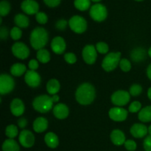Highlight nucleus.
Listing matches in <instances>:
<instances>
[{
	"mask_svg": "<svg viewBox=\"0 0 151 151\" xmlns=\"http://www.w3.org/2000/svg\"><path fill=\"white\" fill-rule=\"evenodd\" d=\"M95 98V88L89 83L81 84L76 90L75 99L78 103L83 106L89 105Z\"/></svg>",
	"mask_w": 151,
	"mask_h": 151,
	"instance_id": "nucleus-1",
	"label": "nucleus"
},
{
	"mask_svg": "<svg viewBox=\"0 0 151 151\" xmlns=\"http://www.w3.org/2000/svg\"><path fill=\"white\" fill-rule=\"evenodd\" d=\"M48 32L44 27H35L30 34L29 41L32 48L40 50L44 48L48 42Z\"/></svg>",
	"mask_w": 151,
	"mask_h": 151,
	"instance_id": "nucleus-2",
	"label": "nucleus"
},
{
	"mask_svg": "<svg viewBox=\"0 0 151 151\" xmlns=\"http://www.w3.org/2000/svg\"><path fill=\"white\" fill-rule=\"evenodd\" d=\"M10 35L13 40L17 41V40L20 39L21 37H22V29L19 27H14L12 28L11 30H10Z\"/></svg>",
	"mask_w": 151,
	"mask_h": 151,
	"instance_id": "nucleus-32",
	"label": "nucleus"
},
{
	"mask_svg": "<svg viewBox=\"0 0 151 151\" xmlns=\"http://www.w3.org/2000/svg\"><path fill=\"white\" fill-rule=\"evenodd\" d=\"M51 48L53 52L57 55H61L64 52L66 48L65 40L62 37L57 36L52 39L51 42Z\"/></svg>",
	"mask_w": 151,
	"mask_h": 151,
	"instance_id": "nucleus-15",
	"label": "nucleus"
},
{
	"mask_svg": "<svg viewBox=\"0 0 151 151\" xmlns=\"http://www.w3.org/2000/svg\"><path fill=\"white\" fill-rule=\"evenodd\" d=\"M14 22L16 27L19 28H27L29 24V20L28 17L22 13H19L15 16Z\"/></svg>",
	"mask_w": 151,
	"mask_h": 151,
	"instance_id": "nucleus-22",
	"label": "nucleus"
},
{
	"mask_svg": "<svg viewBox=\"0 0 151 151\" xmlns=\"http://www.w3.org/2000/svg\"><path fill=\"white\" fill-rule=\"evenodd\" d=\"M143 147L145 151H151V136H147L144 140Z\"/></svg>",
	"mask_w": 151,
	"mask_h": 151,
	"instance_id": "nucleus-41",
	"label": "nucleus"
},
{
	"mask_svg": "<svg viewBox=\"0 0 151 151\" xmlns=\"http://www.w3.org/2000/svg\"><path fill=\"white\" fill-rule=\"evenodd\" d=\"M91 1H94V2H99V1H100L101 0H91Z\"/></svg>",
	"mask_w": 151,
	"mask_h": 151,
	"instance_id": "nucleus-51",
	"label": "nucleus"
},
{
	"mask_svg": "<svg viewBox=\"0 0 151 151\" xmlns=\"http://www.w3.org/2000/svg\"><path fill=\"white\" fill-rule=\"evenodd\" d=\"M68 24H69V22H66L65 19H60V20H58L56 22L55 27L59 30H63L64 29H66Z\"/></svg>",
	"mask_w": 151,
	"mask_h": 151,
	"instance_id": "nucleus-40",
	"label": "nucleus"
},
{
	"mask_svg": "<svg viewBox=\"0 0 151 151\" xmlns=\"http://www.w3.org/2000/svg\"><path fill=\"white\" fill-rule=\"evenodd\" d=\"M142 109V104L139 101H134L130 105L128 110L131 113H137V112H139Z\"/></svg>",
	"mask_w": 151,
	"mask_h": 151,
	"instance_id": "nucleus-37",
	"label": "nucleus"
},
{
	"mask_svg": "<svg viewBox=\"0 0 151 151\" xmlns=\"http://www.w3.org/2000/svg\"><path fill=\"white\" fill-rule=\"evenodd\" d=\"M128 111L125 109L121 107L111 108L109 110V117L114 121L116 122H122L125 121L128 117Z\"/></svg>",
	"mask_w": 151,
	"mask_h": 151,
	"instance_id": "nucleus-12",
	"label": "nucleus"
},
{
	"mask_svg": "<svg viewBox=\"0 0 151 151\" xmlns=\"http://www.w3.org/2000/svg\"><path fill=\"white\" fill-rule=\"evenodd\" d=\"M74 5L75 8L81 11H85L90 7L91 5V0H75Z\"/></svg>",
	"mask_w": 151,
	"mask_h": 151,
	"instance_id": "nucleus-29",
	"label": "nucleus"
},
{
	"mask_svg": "<svg viewBox=\"0 0 151 151\" xmlns=\"http://www.w3.org/2000/svg\"><path fill=\"white\" fill-rule=\"evenodd\" d=\"M53 101L52 100V97L48 95H40L35 97L32 102L33 109L40 113H47L50 111L53 106Z\"/></svg>",
	"mask_w": 151,
	"mask_h": 151,
	"instance_id": "nucleus-3",
	"label": "nucleus"
},
{
	"mask_svg": "<svg viewBox=\"0 0 151 151\" xmlns=\"http://www.w3.org/2000/svg\"><path fill=\"white\" fill-rule=\"evenodd\" d=\"M147 97H148V98L150 99L151 101V87H150L148 90H147Z\"/></svg>",
	"mask_w": 151,
	"mask_h": 151,
	"instance_id": "nucleus-48",
	"label": "nucleus"
},
{
	"mask_svg": "<svg viewBox=\"0 0 151 151\" xmlns=\"http://www.w3.org/2000/svg\"><path fill=\"white\" fill-rule=\"evenodd\" d=\"M18 125H19V128H24L27 126V119L25 118L22 117L20 119H19V120H18Z\"/></svg>",
	"mask_w": 151,
	"mask_h": 151,
	"instance_id": "nucleus-45",
	"label": "nucleus"
},
{
	"mask_svg": "<svg viewBox=\"0 0 151 151\" xmlns=\"http://www.w3.org/2000/svg\"><path fill=\"white\" fill-rule=\"evenodd\" d=\"M97 52L96 47L94 46L91 45V44H88V45L85 46L82 51V56L84 61L87 64H94L97 58Z\"/></svg>",
	"mask_w": 151,
	"mask_h": 151,
	"instance_id": "nucleus-9",
	"label": "nucleus"
},
{
	"mask_svg": "<svg viewBox=\"0 0 151 151\" xmlns=\"http://www.w3.org/2000/svg\"><path fill=\"white\" fill-rule=\"evenodd\" d=\"M48 128V121L46 118H36L33 122V130L36 133H42L45 131Z\"/></svg>",
	"mask_w": 151,
	"mask_h": 151,
	"instance_id": "nucleus-20",
	"label": "nucleus"
},
{
	"mask_svg": "<svg viewBox=\"0 0 151 151\" xmlns=\"http://www.w3.org/2000/svg\"><path fill=\"white\" fill-rule=\"evenodd\" d=\"M111 140L112 143L116 146H121L125 144V134L121 130L115 129L112 131L111 133Z\"/></svg>",
	"mask_w": 151,
	"mask_h": 151,
	"instance_id": "nucleus-19",
	"label": "nucleus"
},
{
	"mask_svg": "<svg viewBox=\"0 0 151 151\" xmlns=\"http://www.w3.org/2000/svg\"><path fill=\"white\" fill-rule=\"evenodd\" d=\"M28 66H29L30 70H36L38 68V62L36 60H35V59H32V60H30L29 61Z\"/></svg>",
	"mask_w": 151,
	"mask_h": 151,
	"instance_id": "nucleus-44",
	"label": "nucleus"
},
{
	"mask_svg": "<svg viewBox=\"0 0 151 151\" xmlns=\"http://www.w3.org/2000/svg\"><path fill=\"white\" fill-rule=\"evenodd\" d=\"M119 67L123 72H129L131 69V63L130 60H128L126 58H122L120 60L119 62Z\"/></svg>",
	"mask_w": 151,
	"mask_h": 151,
	"instance_id": "nucleus-35",
	"label": "nucleus"
},
{
	"mask_svg": "<svg viewBox=\"0 0 151 151\" xmlns=\"http://www.w3.org/2000/svg\"><path fill=\"white\" fill-rule=\"evenodd\" d=\"M121 52H110L106 55L102 62V67L106 72H111L114 70L120 62Z\"/></svg>",
	"mask_w": 151,
	"mask_h": 151,
	"instance_id": "nucleus-4",
	"label": "nucleus"
},
{
	"mask_svg": "<svg viewBox=\"0 0 151 151\" xmlns=\"http://www.w3.org/2000/svg\"><path fill=\"white\" fill-rule=\"evenodd\" d=\"M59 99H60V97H59V96L58 94H54L52 97V100L53 103H57V102H58Z\"/></svg>",
	"mask_w": 151,
	"mask_h": 151,
	"instance_id": "nucleus-47",
	"label": "nucleus"
},
{
	"mask_svg": "<svg viewBox=\"0 0 151 151\" xmlns=\"http://www.w3.org/2000/svg\"><path fill=\"white\" fill-rule=\"evenodd\" d=\"M135 1H143V0H135Z\"/></svg>",
	"mask_w": 151,
	"mask_h": 151,
	"instance_id": "nucleus-52",
	"label": "nucleus"
},
{
	"mask_svg": "<svg viewBox=\"0 0 151 151\" xmlns=\"http://www.w3.org/2000/svg\"><path fill=\"white\" fill-rule=\"evenodd\" d=\"M147 76L151 81V63L147 66Z\"/></svg>",
	"mask_w": 151,
	"mask_h": 151,
	"instance_id": "nucleus-46",
	"label": "nucleus"
},
{
	"mask_svg": "<svg viewBox=\"0 0 151 151\" xmlns=\"http://www.w3.org/2000/svg\"><path fill=\"white\" fill-rule=\"evenodd\" d=\"M19 141L24 147L29 148L35 144V136L31 131L23 130L19 136Z\"/></svg>",
	"mask_w": 151,
	"mask_h": 151,
	"instance_id": "nucleus-11",
	"label": "nucleus"
},
{
	"mask_svg": "<svg viewBox=\"0 0 151 151\" xmlns=\"http://www.w3.org/2000/svg\"><path fill=\"white\" fill-rule=\"evenodd\" d=\"M14 87L13 78L7 74H1L0 76V94L1 95L9 94L13 91Z\"/></svg>",
	"mask_w": 151,
	"mask_h": 151,
	"instance_id": "nucleus-7",
	"label": "nucleus"
},
{
	"mask_svg": "<svg viewBox=\"0 0 151 151\" xmlns=\"http://www.w3.org/2000/svg\"><path fill=\"white\" fill-rule=\"evenodd\" d=\"M46 5L50 7H55L60 4L61 0H44Z\"/></svg>",
	"mask_w": 151,
	"mask_h": 151,
	"instance_id": "nucleus-42",
	"label": "nucleus"
},
{
	"mask_svg": "<svg viewBox=\"0 0 151 151\" xmlns=\"http://www.w3.org/2000/svg\"><path fill=\"white\" fill-rule=\"evenodd\" d=\"M24 81L29 86L36 88L41 83V77L35 71L27 70L25 74Z\"/></svg>",
	"mask_w": 151,
	"mask_h": 151,
	"instance_id": "nucleus-14",
	"label": "nucleus"
},
{
	"mask_svg": "<svg viewBox=\"0 0 151 151\" xmlns=\"http://www.w3.org/2000/svg\"><path fill=\"white\" fill-rule=\"evenodd\" d=\"M10 9H11V6L9 3L8 1L7 0H2L0 2V15L1 17L5 16L10 13Z\"/></svg>",
	"mask_w": 151,
	"mask_h": 151,
	"instance_id": "nucleus-30",
	"label": "nucleus"
},
{
	"mask_svg": "<svg viewBox=\"0 0 151 151\" xmlns=\"http://www.w3.org/2000/svg\"><path fill=\"white\" fill-rule=\"evenodd\" d=\"M69 26L72 31L78 34L83 33L87 29L86 20L81 16H74L69 19Z\"/></svg>",
	"mask_w": 151,
	"mask_h": 151,
	"instance_id": "nucleus-6",
	"label": "nucleus"
},
{
	"mask_svg": "<svg viewBox=\"0 0 151 151\" xmlns=\"http://www.w3.org/2000/svg\"><path fill=\"white\" fill-rule=\"evenodd\" d=\"M10 111L14 116H20L24 112V104L19 98H15L10 103Z\"/></svg>",
	"mask_w": 151,
	"mask_h": 151,
	"instance_id": "nucleus-16",
	"label": "nucleus"
},
{
	"mask_svg": "<svg viewBox=\"0 0 151 151\" xmlns=\"http://www.w3.org/2000/svg\"><path fill=\"white\" fill-rule=\"evenodd\" d=\"M147 54H148V55L151 58V47L149 48L148 51H147Z\"/></svg>",
	"mask_w": 151,
	"mask_h": 151,
	"instance_id": "nucleus-49",
	"label": "nucleus"
},
{
	"mask_svg": "<svg viewBox=\"0 0 151 151\" xmlns=\"http://www.w3.org/2000/svg\"><path fill=\"white\" fill-rule=\"evenodd\" d=\"M69 111L67 106L63 103H58L53 108V114L57 119H64L69 116Z\"/></svg>",
	"mask_w": 151,
	"mask_h": 151,
	"instance_id": "nucleus-18",
	"label": "nucleus"
},
{
	"mask_svg": "<svg viewBox=\"0 0 151 151\" xmlns=\"http://www.w3.org/2000/svg\"><path fill=\"white\" fill-rule=\"evenodd\" d=\"M146 56V51L143 48L134 49L131 52V57L132 60L135 62H140L145 60Z\"/></svg>",
	"mask_w": 151,
	"mask_h": 151,
	"instance_id": "nucleus-27",
	"label": "nucleus"
},
{
	"mask_svg": "<svg viewBox=\"0 0 151 151\" xmlns=\"http://www.w3.org/2000/svg\"><path fill=\"white\" fill-rule=\"evenodd\" d=\"M64 60L69 64H74L77 61V58L74 53L68 52L65 54Z\"/></svg>",
	"mask_w": 151,
	"mask_h": 151,
	"instance_id": "nucleus-39",
	"label": "nucleus"
},
{
	"mask_svg": "<svg viewBox=\"0 0 151 151\" xmlns=\"http://www.w3.org/2000/svg\"><path fill=\"white\" fill-rule=\"evenodd\" d=\"M96 50L100 54H107L109 48V45L105 42H98L95 46Z\"/></svg>",
	"mask_w": 151,
	"mask_h": 151,
	"instance_id": "nucleus-34",
	"label": "nucleus"
},
{
	"mask_svg": "<svg viewBox=\"0 0 151 151\" xmlns=\"http://www.w3.org/2000/svg\"><path fill=\"white\" fill-rule=\"evenodd\" d=\"M44 142L46 145L50 148H56L59 145V139L58 136L52 132H49L44 137Z\"/></svg>",
	"mask_w": 151,
	"mask_h": 151,
	"instance_id": "nucleus-21",
	"label": "nucleus"
},
{
	"mask_svg": "<svg viewBox=\"0 0 151 151\" xmlns=\"http://www.w3.org/2000/svg\"><path fill=\"white\" fill-rule=\"evenodd\" d=\"M35 19L38 23L41 24H45L48 21V17H47V15L44 12H38L35 15Z\"/></svg>",
	"mask_w": 151,
	"mask_h": 151,
	"instance_id": "nucleus-36",
	"label": "nucleus"
},
{
	"mask_svg": "<svg viewBox=\"0 0 151 151\" xmlns=\"http://www.w3.org/2000/svg\"><path fill=\"white\" fill-rule=\"evenodd\" d=\"M19 134L18 128L15 125H10L6 128L5 129V135L9 139H14L17 137Z\"/></svg>",
	"mask_w": 151,
	"mask_h": 151,
	"instance_id": "nucleus-31",
	"label": "nucleus"
},
{
	"mask_svg": "<svg viewBox=\"0 0 151 151\" xmlns=\"http://www.w3.org/2000/svg\"><path fill=\"white\" fill-rule=\"evenodd\" d=\"M142 91V87L139 84H134L130 87L129 93L131 95L134 96V97H137L139 95Z\"/></svg>",
	"mask_w": 151,
	"mask_h": 151,
	"instance_id": "nucleus-33",
	"label": "nucleus"
},
{
	"mask_svg": "<svg viewBox=\"0 0 151 151\" xmlns=\"http://www.w3.org/2000/svg\"><path fill=\"white\" fill-rule=\"evenodd\" d=\"M89 15L93 20L96 22H103L107 18L108 11L106 6L100 3H97L92 5L90 8Z\"/></svg>",
	"mask_w": 151,
	"mask_h": 151,
	"instance_id": "nucleus-5",
	"label": "nucleus"
},
{
	"mask_svg": "<svg viewBox=\"0 0 151 151\" xmlns=\"http://www.w3.org/2000/svg\"><path fill=\"white\" fill-rule=\"evenodd\" d=\"M2 151H20V147L13 139H8L3 142Z\"/></svg>",
	"mask_w": 151,
	"mask_h": 151,
	"instance_id": "nucleus-24",
	"label": "nucleus"
},
{
	"mask_svg": "<svg viewBox=\"0 0 151 151\" xmlns=\"http://www.w3.org/2000/svg\"><path fill=\"white\" fill-rule=\"evenodd\" d=\"M12 52L15 57L19 59H27L29 55V49L22 42H16L12 46Z\"/></svg>",
	"mask_w": 151,
	"mask_h": 151,
	"instance_id": "nucleus-10",
	"label": "nucleus"
},
{
	"mask_svg": "<svg viewBox=\"0 0 151 151\" xmlns=\"http://www.w3.org/2000/svg\"><path fill=\"white\" fill-rule=\"evenodd\" d=\"M139 119L142 122H151V106H146L141 109L138 114Z\"/></svg>",
	"mask_w": 151,
	"mask_h": 151,
	"instance_id": "nucleus-26",
	"label": "nucleus"
},
{
	"mask_svg": "<svg viewBox=\"0 0 151 151\" xmlns=\"http://www.w3.org/2000/svg\"><path fill=\"white\" fill-rule=\"evenodd\" d=\"M21 8L26 14L36 15L39 10V4L35 0H24L21 4Z\"/></svg>",
	"mask_w": 151,
	"mask_h": 151,
	"instance_id": "nucleus-13",
	"label": "nucleus"
},
{
	"mask_svg": "<svg viewBox=\"0 0 151 151\" xmlns=\"http://www.w3.org/2000/svg\"><path fill=\"white\" fill-rule=\"evenodd\" d=\"M131 135L137 139L143 138L148 133V128L147 126L141 123H136L132 125L130 130Z\"/></svg>",
	"mask_w": 151,
	"mask_h": 151,
	"instance_id": "nucleus-17",
	"label": "nucleus"
},
{
	"mask_svg": "<svg viewBox=\"0 0 151 151\" xmlns=\"http://www.w3.org/2000/svg\"><path fill=\"white\" fill-rule=\"evenodd\" d=\"M24 72H27V67L23 63H14L10 67V73L13 76L21 77L22 75H24Z\"/></svg>",
	"mask_w": 151,
	"mask_h": 151,
	"instance_id": "nucleus-25",
	"label": "nucleus"
},
{
	"mask_svg": "<svg viewBox=\"0 0 151 151\" xmlns=\"http://www.w3.org/2000/svg\"><path fill=\"white\" fill-rule=\"evenodd\" d=\"M124 145H125V147L126 148V150L128 151H134L137 147V145L136 143V142L132 139L126 140Z\"/></svg>",
	"mask_w": 151,
	"mask_h": 151,
	"instance_id": "nucleus-38",
	"label": "nucleus"
},
{
	"mask_svg": "<svg viewBox=\"0 0 151 151\" xmlns=\"http://www.w3.org/2000/svg\"><path fill=\"white\" fill-rule=\"evenodd\" d=\"M148 134H150V136H151V125L149 126V128H148Z\"/></svg>",
	"mask_w": 151,
	"mask_h": 151,
	"instance_id": "nucleus-50",
	"label": "nucleus"
},
{
	"mask_svg": "<svg viewBox=\"0 0 151 151\" xmlns=\"http://www.w3.org/2000/svg\"><path fill=\"white\" fill-rule=\"evenodd\" d=\"M37 59L38 61H40L42 63H47L50 60V54L48 50L45 49H41L38 50L36 55Z\"/></svg>",
	"mask_w": 151,
	"mask_h": 151,
	"instance_id": "nucleus-28",
	"label": "nucleus"
},
{
	"mask_svg": "<svg viewBox=\"0 0 151 151\" xmlns=\"http://www.w3.org/2000/svg\"><path fill=\"white\" fill-rule=\"evenodd\" d=\"M8 36V29L6 27H0V38L4 40Z\"/></svg>",
	"mask_w": 151,
	"mask_h": 151,
	"instance_id": "nucleus-43",
	"label": "nucleus"
},
{
	"mask_svg": "<svg viewBox=\"0 0 151 151\" xmlns=\"http://www.w3.org/2000/svg\"><path fill=\"white\" fill-rule=\"evenodd\" d=\"M47 91L51 95L56 94L59 91L60 88V83L56 79H51L47 83Z\"/></svg>",
	"mask_w": 151,
	"mask_h": 151,
	"instance_id": "nucleus-23",
	"label": "nucleus"
},
{
	"mask_svg": "<svg viewBox=\"0 0 151 151\" xmlns=\"http://www.w3.org/2000/svg\"><path fill=\"white\" fill-rule=\"evenodd\" d=\"M130 99H131L130 93L124 90H119V91H115L111 97L112 103L115 106H117V107L127 105L129 103Z\"/></svg>",
	"mask_w": 151,
	"mask_h": 151,
	"instance_id": "nucleus-8",
	"label": "nucleus"
}]
</instances>
